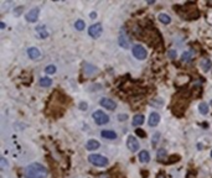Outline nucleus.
Instances as JSON below:
<instances>
[{"label":"nucleus","instance_id":"35","mask_svg":"<svg viewBox=\"0 0 212 178\" xmlns=\"http://www.w3.org/2000/svg\"><path fill=\"white\" fill-rule=\"evenodd\" d=\"M211 157H212V152H211Z\"/></svg>","mask_w":212,"mask_h":178},{"label":"nucleus","instance_id":"4","mask_svg":"<svg viewBox=\"0 0 212 178\" xmlns=\"http://www.w3.org/2000/svg\"><path fill=\"white\" fill-rule=\"evenodd\" d=\"M132 52H133V56L135 57L137 59H139V61H143V59H145L146 58V56H148V52H146V50L141 45H135L133 47V50H132Z\"/></svg>","mask_w":212,"mask_h":178},{"label":"nucleus","instance_id":"31","mask_svg":"<svg viewBox=\"0 0 212 178\" xmlns=\"http://www.w3.org/2000/svg\"><path fill=\"white\" fill-rule=\"evenodd\" d=\"M21 12H23V8H18V9H16V11H15V15L18 16L19 14H21Z\"/></svg>","mask_w":212,"mask_h":178},{"label":"nucleus","instance_id":"5","mask_svg":"<svg viewBox=\"0 0 212 178\" xmlns=\"http://www.w3.org/2000/svg\"><path fill=\"white\" fill-rule=\"evenodd\" d=\"M126 146L132 152H137L138 150L140 148V145H139V141L135 139V136H128V139H126Z\"/></svg>","mask_w":212,"mask_h":178},{"label":"nucleus","instance_id":"11","mask_svg":"<svg viewBox=\"0 0 212 178\" xmlns=\"http://www.w3.org/2000/svg\"><path fill=\"white\" fill-rule=\"evenodd\" d=\"M27 54H29V57L31 59H37L41 57V52L39 48H36V47H31V48L27 50Z\"/></svg>","mask_w":212,"mask_h":178},{"label":"nucleus","instance_id":"28","mask_svg":"<svg viewBox=\"0 0 212 178\" xmlns=\"http://www.w3.org/2000/svg\"><path fill=\"white\" fill-rule=\"evenodd\" d=\"M80 108H81V110H86V109H87V104H86V103H80Z\"/></svg>","mask_w":212,"mask_h":178},{"label":"nucleus","instance_id":"10","mask_svg":"<svg viewBox=\"0 0 212 178\" xmlns=\"http://www.w3.org/2000/svg\"><path fill=\"white\" fill-rule=\"evenodd\" d=\"M101 136L105 140H116L117 139V134L112 130H103L101 132Z\"/></svg>","mask_w":212,"mask_h":178},{"label":"nucleus","instance_id":"16","mask_svg":"<svg viewBox=\"0 0 212 178\" xmlns=\"http://www.w3.org/2000/svg\"><path fill=\"white\" fill-rule=\"evenodd\" d=\"M144 124V116L141 114H138L133 118V125L134 126H141Z\"/></svg>","mask_w":212,"mask_h":178},{"label":"nucleus","instance_id":"24","mask_svg":"<svg viewBox=\"0 0 212 178\" xmlns=\"http://www.w3.org/2000/svg\"><path fill=\"white\" fill-rule=\"evenodd\" d=\"M45 72H46L47 74H53V73H56V67H55L53 64L47 66V67H46V69H45Z\"/></svg>","mask_w":212,"mask_h":178},{"label":"nucleus","instance_id":"13","mask_svg":"<svg viewBox=\"0 0 212 178\" xmlns=\"http://www.w3.org/2000/svg\"><path fill=\"white\" fill-rule=\"evenodd\" d=\"M119 45H121L122 47H124V48H128L129 47V40H128V37L125 36L124 31H122L121 36H119Z\"/></svg>","mask_w":212,"mask_h":178},{"label":"nucleus","instance_id":"8","mask_svg":"<svg viewBox=\"0 0 212 178\" xmlns=\"http://www.w3.org/2000/svg\"><path fill=\"white\" fill-rule=\"evenodd\" d=\"M39 14H40V10L37 8H34L32 10H30L26 14V20L29 22H36L39 19Z\"/></svg>","mask_w":212,"mask_h":178},{"label":"nucleus","instance_id":"30","mask_svg":"<svg viewBox=\"0 0 212 178\" xmlns=\"http://www.w3.org/2000/svg\"><path fill=\"white\" fill-rule=\"evenodd\" d=\"M125 118H126V115H118V119L121 120V121H124Z\"/></svg>","mask_w":212,"mask_h":178},{"label":"nucleus","instance_id":"22","mask_svg":"<svg viewBox=\"0 0 212 178\" xmlns=\"http://www.w3.org/2000/svg\"><path fill=\"white\" fill-rule=\"evenodd\" d=\"M75 27H76V30L82 31V30H84V27H86V24H84L83 20H77L75 22Z\"/></svg>","mask_w":212,"mask_h":178},{"label":"nucleus","instance_id":"34","mask_svg":"<svg viewBox=\"0 0 212 178\" xmlns=\"http://www.w3.org/2000/svg\"><path fill=\"white\" fill-rule=\"evenodd\" d=\"M0 27H1V29H4V27H5V24H4V22H1V24H0Z\"/></svg>","mask_w":212,"mask_h":178},{"label":"nucleus","instance_id":"20","mask_svg":"<svg viewBox=\"0 0 212 178\" xmlns=\"http://www.w3.org/2000/svg\"><path fill=\"white\" fill-rule=\"evenodd\" d=\"M199 111L202 115H206L208 113V105L206 104V103H200L199 104Z\"/></svg>","mask_w":212,"mask_h":178},{"label":"nucleus","instance_id":"25","mask_svg":"<svg viewBox=\"0 0 212 178\" xmlns=\"http://www.w3.org/2000/svg\"><path fill=\"white\" fill-rule=\"evenodd\" d=\"M165 155H166V151H165L164 148L159 150V152H158V160H159V158H162V157H165Z\"/></svg>","mask_w":212,"mask_h":178},{"label":"nucleus","instance_id":"14","mask_svg":"<svg viewBox=\"0 0 212 178\" xmlns=\"http://www.w3.org/2000/svg\"><path fill=\"white\" fill-rule=\"evenodd\" d=\"M36 33L41 38H46L48 36V31L46 30V27L44 25H40V26L36 27Z\"/></svg>","mask_w":212,"mask_h":178},{"label":"nucleus","instance_id":"12","mask_svg":"<svg viewBox=\"0 0 212 178\" xmlns=\"http://www.w3.org/2000/svg\"><path fill=\"white\" fill-rule=\"evenodd\" d=\"M99 146H101V143L97 140H89L86 143V147H87V150H89V151H94V150L99 148Z\"/></svg>","mask_w":212,"mask_h":178},{"label":"nucleus","instance_id":"21","mask_svg":"<svg viewBox=\"0 0 212 178\" xmlns=\"http://www.w3.org/2000/svg\"><path fill=\"white\" fill-rule=\"evenodd\" d=\"M191 58H192V52L191 51L183 52V54L181 56V59L183 61V62H189V61H191Z\"/></svg>","mask_w":212,"mask_h":178},{"label":"nucleus","instance_id":"23","mask_svg":"<svg viewBox=\"0 0 212 178\" xmlns=\"http://www.w3.org/2000/svg\"><path fill=\"white\" fill-rule=\"evenodd\" d=\"M159 140H160V134H159V132H155V134L153 135V140H151V143H153L154 147H156Z\"/></svg>","mask_w":212,"mask_h":178},{"label":"nucleus","instance_id":"7","mask_svg":"<svg viewBox=\"0 0 212 178\" xmlns=\"http://www.w3.org/2000/svg\"><path fill=\"white\" fill-rule=\"evenodd\" d=\"M99 104H101V106H103V108H105V109H108V110H114V109L117 108L116 101H113L112 99H108V98H103V99H101Z\"/></svg>","mask_w":212,"mask_h":178},{"label":"nucleus","instance_id":"6","mask_svg":"<svg viewBox=\"0 0 212 178\" xmlns=\"http://www.w3.org/2000/svg\"><path fill=\"white\" fill-rule=\"evenodd\" d=\"M102 25L101 24H94V25H92L89 26V30H88V35L91 37H93V38H98L101 35H102Z\"/></svg>","mask_w":212,"mask_h":178},{"label":"nucleus","instance_id":"15","mask_svg":"<svg viewBox=\"0 0 212 178\" xmlns=\"http://www.w3.org/2000/svg\"><path fill=\"white\" fill-rule=\"evenodd\" d=\"M139 161L141 163H148L150 161V153L148 151H140L139 152Z\"/></svg>","mask_w":212,"mask_h":178},{"label":"nucleus","instance_id":"32","mask_svg":"<svg viewBox=\"0 0 212 178\" xmlns=\"http://www.w3.org/2000/svg\"><path fill=\"white\" fill-rule=\"evenodd\" d=\"M156 178H165V176L160 173V174H158V176H156Z\"/></svg>","mask_w":212,"mask_h":178},{"label":"nucleus","instance_id":"1","mask_svg":"<svg viewBox=\"0 0 212 178\" xmlns=\"http://www.w3.org/2000/svg\"><path fill=\"white\" fill-rule=\"evenodd\" d=\"M48 171L45 166L40 163H31L25 168V177L26 178H46Z\"/></svg>","mask_w":212,"mask_h":178},{"label":"nucleus","instance_id":"2","mask_svg":"<svg viewBox=\"0 0 212 178\" xmlns=\"http://www.w3.org/2000/svg\"><path fill=\"white\" fill-rule=\"evenodd\" d=\"M88 161L92 163V165H94L97 167H103V166H107L108 165V158L107 157H104L102 155H89L88 157Z\"/></svg>","mask_w":212,"mask_h":178},{"label":"nucleus","instance_id":"19","mask_svg":"<svg viewBox=\"0 0 212 178\" xmlns=\"http://www.w3.org/2000/svg\"><path fill=\"white\" fill-rule=\"evenodd\" d=\"M39 84H40L41 87H50V85L52 84V79L47 78V77L40 78V82H39Z\"/></svg>","mask_w":212,"mask_h":178},{"label":"nucleus","instance_id":"9","mask_svg":"<svg viewBox=\"0 0 212 178\" xmlns=\"http://www.w3.org/2000/svg\"><path fill=\"white\" fill-rule=\"evenodd\" d=\"M160 121V115L158 113H151L149 115V120H148V124L149 126H156Z\"/></svg>","mask_w":212,"mask_h":178},{"label":"nucleus","instance_id":"29","mask_svg":"<svg viewBox=\"0 0 212 178\" xmlns=\"http://www.w3.org/2000/svg\"><path fill=\"white\" fill-rule=\"evenodd\" d=\"M1 168H3V169L6 168V160H5V158H1Z\"/></svg>","mask_w":212,"mask_h":178},{"label":"nucleus","instance_id":"26","mask_svg":"<svg viewBox=\"0 0 212 178\" xmlns=\"http://www.w3.org/2000/svg\"><path fill=\"white\" fill-rule=\"evenodd\" d=\"M135 134H137V135H139L140 137H145V132H144L141 129H137V130H135Z\"/></svg>","mask_w":212,"mask_h":178},{"label":"nucleus","instance_id":"17","mask_svg":"<svg viewBox=\"0 0 212 178\" xmlns=\"http://www.w3.org/2000/svg\"><path fill=\"white\" fill-rule=\"evenodd\" d=\"M159 21L161 24L167 25V24L171 22V17L169 16V15H166V14H159Z\"/></svg>","mask_w":212,"mask_h":178},{"label":"nucleus","instance_id":"3","mask_svg":"<svg viewBox=\"0 0 212 178\" xmlns=\"http://www.w3.org/2000/svg\"><path fill=\"white\" fill-rule=\"evenodd\" d=\"M93 119L97 125H105L109 121V116L102 110H97L93 113Z\"/></svg>","mask_w":212,"mask_h":178},{"label":"nucleus","instance_id":"33","mask_svg":"<svg viewBox=\"0 0 212 178\" xmlns=\"http://www.w3.org/2000/svg\"><path fill=\"white\" fill-rule=\"evenodd\" d=\"M91 17L94 19V17H96V12H92V14H91Z\"/></svg>","mask_w":212,"mask_h":178},{"label":"nucleus","instance_id":"18","mask_svg":"<svg viewBox=\"0 0 212 178\" xmlns=\"http://www.w3.org/2000/svg\"><path fill=\"white\" fill-rule=\"evenodd\" d=\"M211 67H212V62H211L210 59H207V58H206V59H202V62H201V68H202V69H203L205 72H207Z\"/></svg>","mask_w":212,"mask_h":178},{"label":"nucleus","instance_id":"27","mask_svg":"<svg viewBox=\"0 0 212 178\" xmlns=\"http://www.w3.org/2000/svg\"><path fill=\"white\" fill-rule=\"evenodd\" d=\"M169 57H170V58H175L176 57V51L175 50L169 51Z\"/></svg>","mask_w":212,"mask_h":178}]
</instances>
